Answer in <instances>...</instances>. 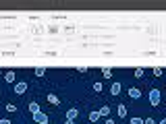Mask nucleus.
I'll return each instance as SVG.
<instances>
[{"label": "nucleus", "mask_w": 166, "mask_h": 124, "mask_svg": "<svg viewBox=\"0 0 166 124\" xmlns=\"http://www.w3.org/2000/svg\"><path fill=\"white\" fill-rule=\"evenodd\" d=\"M62 124H75V122H73V120H67V118H64V122H62Z\"/></svg>", "instance_id": "24"}, {"label": "nucleus", "mask_w": 166, "mask_h": 124, "mask_svg": "<svg viewBox=\"0 0 166 124\" xmlns=\"http://www.w3.org/2000/svg\"><path fill=\"white\" fill-rule=\"evenodd\" d=\"M91 89L96 91V93H102V91H104V85H102V81H96L94 85H91Z\"/></svg>", "instance_id": "12"}, {"label": "nucleus", "mask_w": 166, "mask_h": 124, "mask_svg": "<svg viewBox=\"0 0 166 124\" xmlns=\"http://www.w3.org/2000/svg\"><path fill=\"white\" fill-rule=\"evenodd\" d=\"M15 79H17L15 70H7V72H4V81L7 83H15Z\"/></svg>", "instance_id": "9"}, {"label": "nucleus", "mask_w": 166, "mask_h": 124, "mask_svg": "<svg viewBox=\"0 0 166 124\" xmlns=\"http://www.w3.org/2000/svg\"><path fill=\"white\" fill-rule=\"evenodd\" d=\"M143 124H158L156 118H143Z\"/></svg>", "instance_id": "20"}, {"label": "nucleus", "mask_w": 166, "mask_h": 124, "mask_svg": "<svg viewBox=\"0 0 166 124\" xmlns=\"http://www.w3.org/2000/svg\"><path fill=\"white\" fill-rule=\"evenodd\" d=\"M44 75H46V68H44V66H40V68H35V76H40V79H42Z\"/></svg>", "instance_id": "15"}, {"label": "nucleus", "mask_w": 166, "mask_h": 124, "mask_svg": "<svg viewBox=\"0 0 166 124\" xmlns=\"http://www.w3.org/2000/svg\"><path fill=\"white\" fill-rule=\"evenodd\" d=\"M77 70H79V72H87L90 68H87V66H77Z\"/></svg>", "instance_id": "21"}, {"label": "nucleus", "mask_w": 166, "mask_h": 124, "mask_svg": "<svg viewBox=\"0 0 166 124\" xmlns=\"http://www.w3.org/2000/svg\"><path fill=\"white\" fill-rule=\"evenodd\" d=\"M4 108H7V112H11V114H15V112H17V105H15V103H7Z\"/></svg>", "instance_id": "14"}, {"label": "nucleus", "mask_w": 166, "mask_h": 124, "mask_svg": "<svg viewBox=\"0 0 166 124\" xmlns=\"http://www.w3.org/2000/svg\"><path fill=\"white\" fill-rule=\"evenodd\" d=\"M104 124H114V120H112V118H106V120H104Z\"/></svg>", "instance_id": "23"}, {"label": "nucleus", "mask_w": 166, "mask_h": 124, "mask_svg": "<svg viewBox=\"0 0 166 124\" xmlns=\"http://www.w3.org/2000/svg\"><path fill=\"white\" fill-rule=\"evenodd\" d=\"M162 75H164V68L156 66V68H154V76H162Z\"/></svg>", "instance_id": "18"}, {"label": "nucleus", "mask_w": 166, "mask_h": 124, "mask_svg": "<svg viewBox=\"0 0 166 124\" xmlns=\"http://www.w3.org/2000/svg\"><path fill=\"white\" fill-rule=\"evenodd\" d=\"M13 91L17 93V95H23V93L27 91V83L25 81H17L15 83V87H13Z\"/></svg>", "instance_id": "2"}, {"label": "nucleus", "mask_w": 166, "mask_h": 124, "mask_svg": "<svg viewBox=\"0 0 166 124\" xmlns=\"http://www.w3.org/2000/svg\"><path fill=\"white\" fill-rule=\"evenodd\" d=\"M0 75H2V70H0Z\"/></svg>", "instance_id": "27"}, {"label": "nucleus", "mask_w": 166, "mask_h": 124, "mask_svg": "<svg viewBox=\"0 0 166 124\" xmlns=\"http://www.w3.org/2000/svg\"><path fill=\"white\" fill-rule=\"evenodd\" d=\"M158 124H166V118H162V120H160V122Z\"/></svg>", "instance_id": "25"}, {"label": "nucleus", "mask_w": 166, "mask_h": 124, "mask_svg": "<svg viewBox=\"0 0 166 124\" xmlns=\"http://www.w3.org/2000/svg\"><path fill=\"white\" fill-rule=\"evenodd\" d=\"M102 75L106 76V79H110V76H112V68H104V70H102Z\"/></svg>", "instance_id": "19"}, {"label": "nucleus", "mask_w": 166, "mask_h": 124, "mask_svg": "<svg viewBox=\"0 0 166 124\" xmlns=\"http://www.w3.org/2000/svg\"><path fill=\"white\" fill-rule=\"evenodd\" d=\"M98 114H100V118H108V114H110V105H102V108L98 110Z\"/></svg>", "instance_id": "10"}, {"label": "nucleus", "mask_w": 166, "mask_h": 124, "mask_svg": "<svg viewBox=\"0 0 166 124\" xmlns=\"http://www.w3.org/2000/svg\"><path fill=\"white\" fill-rule=\"evenodd\" d=\"M116 114H118V118H127V105L118 103L116 105Z\"/></svg>", "instance_id": "8"}, {"label": "nucleus", "mask_w": 166, "mask_h": 124, "mask_svg": "<svg viewBox=\"0 0 166 124\" xmlns=\"http://www.w3.org/2000/svg\"><path fill=\"white\" fill-rule=\"evenodd\" d=\"M27 110L31 112V114H37V112H40V103H37V101H33V99H31V101L27 103Z\"/></svg>", "instance_id": "7"}, {"label": "nucleus", "mask_w": 166, "mask_h": 124, "mask_svg": "<svg viewBox=\"0 0 166 124\" xmlns=\"http://www.w3.org/2000/svg\"><path fill=\"white\" fill-rule=\"evenodd\" d=\"M90 122H100V114H98V110L90 112Z\"/></svg>", "instance_id": "13"}, {"label": "nucleus", "mask_w": 166, "mask_h": 124, "mask_svg": "<svg viewBox=\"0 0 166 124\" xmlns=\"http://www.w3.org/2000/svg\"><path fill=\"white\" fill-rule=\"evenodd\" d=\"M160 97H162V93H160V89H150V105H154V108H158L160 105Z\"/></svg>", "instance_id": "1"}, {"label": "nucleus", "mask_w": 166, "mask_h": 124, "mask_svg": "<svg viewBox=\"0 0 166 124\" xmlns=\"http://www.w3.org/2000/svg\"><path fill=\"white\" fill-rule=\"evenodd\" d=\"M129 97L131 99H141V89L139 87H129Z\"/></svg>", "instance_id": "5"}, {"label": "nucleus", "mask_w": 166, "mask_h": 124, "mask_svg": "<svg viewBox=\"0 0 166 124\" xmlns=\"http://www.w3.org/2000/svg\"><path fill=\"white\" fill-rule=\"evenodd\" d=\"M44 124H50V120H48V122H44Z\"/></svg>", "instance_id": "26"}, {"label": "nucleus", "mask_w": 166, "mask_h": 124, "mask_svg": "<svg viewBox=\"0 0 166 124\" xmlns=\"http://www.w3.org/2000/svg\"><path fill=\"white\" fill-rule=\"evenodd\" d=\"M46 101H48L50 105H60V99H58L56 93H48V95H46Z\"/></svg>", "instance_id": "4"}, {"label": "nucleus", "mask_w": 166, "mask_h": 124, "mask_svg": "<svg viewBox=\"0 0 166 124\" xmlns=\"http://www.w3.org/2000/svg\"><path fill=\"white\" fill-rule=\"evenodd\" d=\"M131 124H143V118H139V116H133L131 120H129Z\"/></svg>", "instance_id": "17"}, {"label": "nucleus", "mask_w": 166, "mask_h": 124, "mask_svg": "<svg viewBox=\"0 0 166 124\" xmlns=\"http://www.w3.org/2000/svg\"><path fill=\"white\" fill-rule=\"evenodd\" d=\"M33 122L44 124V122H48V116H46L44 112H37V114H33Z\"/></svg>", "instance_id": "6"}, {"label": "nucleus", "mask_w": 166, "mask_h": 124, "mask_svg": "<svg viewBox=\"0 0 166 124\" xmlns=\"http://www.w3.org/2000/svg\"><path fill=\"white\" fill-rule=\"evenodd\" d=\"M133 75H135V79H141V76L145 75V70H143V68H135V72H133Z\"/></svg>", "instance_id": "16"}, {"label": "nucleus", "mask_w": 166, "mask_h": 124, "mask_svg": "<svg viewBox=\"0 0 166 124\" xmlns=\"http://www.w3.org/2000/svg\"><path fill=\"white\" fill-rule=\"evenodd\" d=\"M77 116H79V110H77V108H71V110L67 112V120H75Z\"/></svg>", "instance_id": "11"}, {"label": "nucleus", "mask_w": 166, "mask_h": 124, "mask_svg": "<svg viewBox=\"0 0 166 124\" xmlns=\"http://www.w3.org/2000/svg\"><path fill=\"white\" fill-rule=\"evenodd\" d=\"M120 91H123V85H120L118 81H114V83L110 85V95H114V97H116L118 93H120Z\"/></svg>", "instance_id": "3"}, {"label": "nucleus", "mask_w": 166, "mask_h": 124, "mask_svg": "<svg viewBox=\"0 0 166 124\" xmlns=\"http://www.w3.org/2000/svg\"><path fill=\"white\" fill-rule=\"evenodd\" d=\"M0 124H11V120L8 118H0Z\"/></svg>", "instance_id": "22"}]
</instances>
